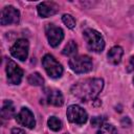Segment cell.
Masks as SVG:
<instances>
[{
    "label": "cell",
    "mask_w": 134,
    "mask_h": 134,
    "mask_svg": "<svg viewBox=\"0 0 134 134\" xmlns=\"http://www.w3.org/2000/svg\"><path fill=\"white\" fill-rule=\"evenodd\" d=\"M62 52H63V54L68 55V57H72V55L76 54V52H77V46H76L75 42L72 41V40L69 41L66 44V46L64 47V49H63Z\"/></svg>",
    "instance_id": "obj_15"
},
{
    "label": "cell",
    "mask_w": 134,
    "mask_h": 134,
    "mask_svg": "<svg viewBox=\"0 0 134 134\" xmlns=\"http://www.w3.org/2000/svg\"><path fill=\"white\" fill-rule=\"evenodd\" d=\"M96 134H117V131L114 126H112L110 124H104L99 128V130L97 131Z\"/></svg>",
    "instance_id": "obj_18"
},
{
    "label": "cell",
    "mask_w": 134,
    "mask_h": 134,
    "mask_svg": "<svg viewBox=\"0 0 134 134\" xmlns=\"http://www.w3.org/2000/svg\"><path fill=\"white\" fill-rule=\"evenodd\" d=\"M38 14L42 17V18H47V17H50L54 14L58 13L59 10V5L54 2H50V1H44V2H41L38 7Z\"/></svg>",
    "instance_id": "obj_11"
},
{
    "label": "cell",
    "mask_w": 134,
    "mask_h": 134,
    "mask_svg": "<svg viewBox=\"0 0 134 134\" xmlns=\"http://www.w3.org/2000/svg\"><path fill=\"white\" fill-rule=\"evenodd\" d=\"M67 118L70 122L77 124V125H83L87 121L88 119V114L87 112L80 106L77 105H71L67 108Z\"/></svg>",
    "instance_id": "obj_5"
},
{
    "label": "cell",
    "mask_w": 134,
    "mask_h": 134,
    "mask_svg": "<svg viewBox=\"0 0 134 134\" xmlns=\"http://www.w3.org/2000/svg\"><path fill=\"white\" fill-rule=\"evenodd\" d=\"M20 20V13L14 6H5L1 10V25L17 24Z\"/></svg>",
    "instance_id": "obj_8"
},
{
    "label": "cell",
    "mask_w": 134,
    "mask_h": 134,
    "mask_svg": "<svg viewBox=\"0 0 134 134\" xmlns=\"http://www.w3.org/2000/svg\"><path fill=\"white\" fill-rule=\"evenodd\" d=\"M62 21H63V23H64L68 28H70V29L74 28V26H75V20H74V18H73L71 15H69V14L63 15Z\"/></svg>",
    "instance_id": "obj_19"
},
{
    "label": "cell",
    "mask_w": 134,
    "mask_h": 134,
    "mask_svg": "<svg viewBox=\"0 0 134 134\" xmlns=\"http://www.w3.org/2000/svg\"><path fill=\"white\" fill-rule=\"evenodd\" d=\"M64 134H67V133H64Z\"/></svg>",
    "instance_id": "obj_24"
},
{
    "label": "cell",
    "mask_w": 134,
    "mask_h": 134,
    "mask_svg": "<svg viewBox=\"0 0 134 134\" xmlns=\"http://www.w3.org/2000/svg\"><path fill=\"white\" fill-rule=\"evenodd\" d=\"M28 48H29L28 41L26 39H19L12 46L10 53L14 58L20 61H25L28 55Z\"/></svg>",
    "instance_id": "obj_7"
},
{
    "label": "cell",
    "mask_w": 134,
    "mask_h": 134,
    "mask_svg": "<svg viewBox=\"0 0 134 134\" xmlns=\"http://www.w3.org/2000/svg\"><path fill=\"white\" fill-rule=\"evenodd\" d=\"M28 83L30 85H34V86H41V85H43L44 80H43V77L40 73L35 72V73H31L28 76Z\"/></svg>",
    "instance_id": "obj_16"
},
{
    "label": "cell",
    "mask_w": 134,
    "mask_h": 134,
    "mask_svg": "<svg viewBox=\"0 0 134 134\" xmlns=\"http://www.w3.org/2000/svg\"><path fill=\"white\" fill-rule=\"evenodd\" d=\"M45 34H46V37L48 39V42H49L50 46H52V47L59 46V44L64 39V31H63V29L58 27V26H54L51 23L46 24V26H45Z\"/></svg>",
    "instance_id": "obj_6"
},
{
    "label": "cell",
    "mask_w": 134,
    "mask_h": 134,
    "mask_svg": "<svg viewBox=\"0 0 134 134\" xmlns=\"http://www.w3.org/2000/svg\"><path fill=\"white\" fill-rule=\"evenodd\" d=\"M104 81L102 79H87L77 82L71 87V93L82 102L93 100L102 91Z\"/></svg>",
    "instance_id": "obj_1"
},
{
    "label": "cell",
    "mask_w": 134,
    "mask_h": 134,
    "mask_svg": "<svg viewBox=\"0 0 134 134\" xmlns=\"http://www.w3.org/2000/svg\"><path fill=\"white\" fill-rule=\"evenodd\" d=\"M83 36H84V39L86 41V44L89 50L94 51V52L103 51L105 47V42L98 31L92 28H87L84 30Z\"/></svg>",
    "instance_id": "obj_2"
},
{
    "label": "cell",
    "mask_w": 134,
    "mask_h": 134,
    "mask_svg": "<svg viewBox=\"0 0 134 134\" xmlns=\"http://www.w3.org/2000/svg\"><path fill=\"white\" fill-rule=\"evenodd\" d=\"M15 114V107L10 100H5L2 105L1 109V116L3 118H10Z\"/></svg>",
    "instance_id": "obj_14"
},
{
    "label": "cell",
    "mask_w": 134,
    "mask_h": 134,
    "mask_svg": "<svg viewBox=\"0 0 134 134\" xmlns=\"http://www.w3.org/2000/svg\"><path fill=\"white\" fill-rule=\"evenodd\" d=\"M16 120L20 125L25 126V127H27L29 129H32L36 126L35 116L32 114V112L27 108H22L19 111V113L16 115Z\"/></svg>",
    "instance_id": "obj_10"
},
{
    "label": "cell",
    "mask_w": 134,
    "mask_h": 134,
    "mask_svg": "<svg viewBox=\"0 0 134 134\" xmlns=\"http://www.w3.org/2000/svg\"><path fill=\"white\" fill-rule=\"evenodd\" d=\"M127 70L128 72H131L134 70V55L131 57L130 61H129V64H128V67H127Z\"/></svg>",
    "instance_id": "obj_21"
},
{
    "label": "cell",
    "mask_w": 134,
    "mask_h": 134,
    "mask_svg": "<svg viewBox=\"0 0 134 134\" xmlns=\"http://www.w3.org/2000/svg\"><path fill=\"white\" fill-rule=\"evenodd\" d=\"M133 84H134V77H133Z\"/></svg>",
    "instance_id": "obj_23"
},
{
    "label": "cell",
    "mask_w": 134,
    "mask_h": 134,
    "mask_svg": "<svg viewBox=\"0 0 134 134\" xmlns=\"http://www.w3.org/2000/svg\"><path fill=\"white\" fill-rule=\"evenodd\" d=\"M12 134H26L24 130L20 129V128H14L12 130Z\"/></svg>",
    "instance_id": "obj_22"
},
{
    "label": "cell",
    "mask_w": 134,
    "mask_h": 134,
    "mask_svg": "<svg viewBox=\"0 0 134 134\" xmlns=\"http://www.w3.org/2000/svg\"><path fill=\"white\" fill-rule=\"evenodd\" d=\"M122 54H124L122 48H121L120 46H114V47H112V48L109 50V52H108V54H107L108 61H109L111 64L116 65V64H118V63L120 62Z\"/></svg>",
    "instance_id": "obj_13"
},
{
    "label": "cell",
    "mask_w": 134,
    "mask_h": 134,
    "mask_svg": "<svg viewBox=\"0 0 134 134\" xmlns=\"http://www.w3.org/2000/svg\"><path fill=\"white\" fill-rule=\"evenodd\" d=\"M69 66L75 73H86L92 69V61L88 55H77L69 61Z\"/></svg>",
    "instance_id": "obj_4"
},
{
    "label": "cell",
    "mask_w": 134,
    "mask_h": 134,
    "mask_svg": "<svg viewBox=\"0 0 134 134\" xmlns=\"http://www.w3.org/2000/svg\"><path fill=\"white\" fill-rule=\"evenodd\" d=\"M42 65L46 71V73L52 77L58 79L61 77L63 74V67L62 65L51 55V54H45L42 60Z\"/></svg>",
    "instance_id": "obj_3"
},
{
    "label": "cell",
    "mask_w": 134,
    "mask_h": 134,
    "mask_svg": "<svg viewBox=\"0 0 134 134\" xmlns=\"http://www.w3.org/2000/svg\"><path fill=\"white\" fill-rule=\"evenodd\" d=\"M47 103L53 106H62L64 103V97L62 95V93L59 90L55 89H51L47 92Z\"/></svg>",
    "instance_id": "obj_12"
},
{
    "label": "cell",
    "mask_w": 134,
    "mask_h": 134,
    "mask_svg": "<svg viewBox=\"0 0 134 134\" xmlns=\"http://www.w3.org/2000/svg\"><path fill=\"white\" fill-rule=\"evenodd\" d=\"M105 117L104 116H94L91 119V125L93 127H102L104 125Z\"/></svg>",
    "instance_id": "obj_20"
},
{
    "label": "cell",
    "mask_w": 134,
    "mask_h": 134,
    "mask_svg": "<svg viewBox=\"0 0 134 134\" xmlns=\"http://www.w3.org/2000/svg\"><path fill=\"white\" fill-rule=\"evenodd\" d=\"M6 74H7V82L9 84L19 85L23 76V70L14 61H8L6 65Z\"/></svg>",
    "instance_id": "obj_9"
},
{
    "label": "cell",
    "mask_w": 134,
    "mask_h": 134,
    "mask_svg": "<svg viewBox=\"0 0 134 134\" xmlns=\"http://www.w3.org/2000/svg\"><path fill=\"white\" fill-rule=\"evenodd\" d=\"M47 124H48V127H49L52 131H59V130L62 128V121H61L58 117H55V116L49 117Z\"/></svg>",
    "instance_id": "obj_17"
}]
</instances>
